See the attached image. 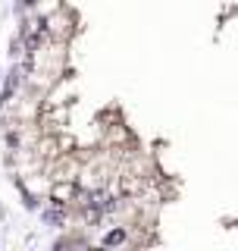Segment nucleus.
<instances>
[{
	"label": "nucleus",
	"mask_w": 238,
	"mask_h": 251,
	"mask_svg": "<svg viewBox=\"0 0 238 251\" xmlns=\"http://www.w3.org/2000/svg\"><path fill=\"white\" fill-rule=\"evenodd\" d=\"M72 25H75L72 16L63 13V10H57V13L47 16V35L57 38V41H69V35H72Z\"/></svg>",
	"instance_id": "nucleus-1"
},
{
	"label": "nucleus",
	"mask_w": 238,
	"mask_h": 251,
	"mask_svg": "<svg viewBox=\"0 0 238 251\" xmlns=\"http://www.w3.org/2000/svg\"><path fill=\"white\" fill-rule=\"evenodd\" d=\"M75 195H78V185L75 182H50V198L60 201L63 207H69Z\"/></svg>",
	"instance_id": "nucleus-2"
},
{
	"label": "nucleus",
	"mask_w": 238,
	"mask_h": 251,
	"mask_svg": "<svg viewBox=\"0 0 238 251\" xmlns=\"http://www.w3.org/2000/svg\"><path fill=\"white\" fill-rule=\"evenodd\" d=\"M35 10H38V16H50V13H57L60 10V0H35Z\"/></svg>",
	"instance_id": "nucleus-3"
}]
</instances>
